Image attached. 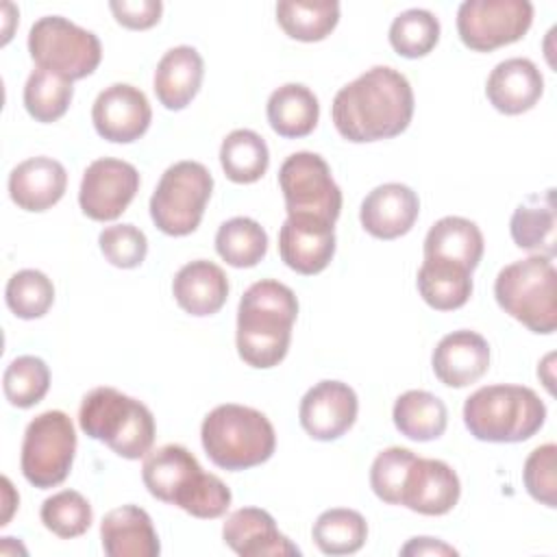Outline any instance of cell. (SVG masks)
Instances as JSON below:
<instances>
[{
  "label": "cell",
  "mask_w": 557,
  "mask_h": 557,
  "mask_svg": "<svg viewBox=\"0 0 557 557\" xmlns=\"http://www.w3.org/2000/svg\"><path fill=\"white\" fill-rule=\"evenodd\" d=\"M78 424L91 440L104 442L124 459L146 457L154 442L152 411L115 387H94L83 396Z\"/></svg>",
  "instance_id": "4"
},
{
  "label": "cell",
  "mask_w": 557,
  "mask_h": 557,
  "mask_svg": "<svg viewBox=\"0 0 557 557\" xmlns=\"http://www.w3.org/2000/svg\"><path fill=\"white\" fill-rule=\"evenodd\" d=\"M544 418L542 398L524 385H485L463 403L466 429L481 442H524L542 429Z\"/></svg>",
  "instance_id": "3"
},
{
  "label": "cell",
  "mask_w": 557,
  "mask_h": 557,
  "mask_svg": "<svg viewBox=\"0 0 557 557\" xmlns=\"http://www.w3.org/2000/svg\"><path fill=\"white\" fill-rule=\"evenodd\" d=\"M331 115L337 133L348 141L389 139L409 126L413 91L398 70L374 65L335 94Z\"/></svg>",
  "instance_id": "1"
},
{
  "label": "cell",
  "mask_w": 557,
  "mask_h": 557,
  "mask_svg": "<svg viewBox=\"0 0 557 557\" xmlns=\"http://www.w3.org/2000/svg\"><path fill=\"white\" fill-rule=\"evenodd\" d=\"M440 41V20L426 9H407L389 26L392 48L407 59L429 54Z\"/></svg>",
  "instance_id": "36"
},
{
  "label": "cell",
  "mask_w": 557,
  "mask_h": 557,
  "mask_svg": "<svg viewBox=\"0 0 557 557\" xmlns=\"http://www.w3.org/2000/svg\"><path fill=\"white\" fill-rule=\"evenodd\" d=\"M228 505H231V490L226 487V483L211 472H202L178 507L194 518L213 520L224 516Z\"/></svg>",
  "instance_id": "42"
},
{
  "label": "cell",
  "mask_w": 557,
  "mask_h": 557,
  "mask_svg": "<svg viewBox=\"0 0 557 557\" xmlns=\"http://www.w3.org/2000/svg\"><path fill=\"white\" fill-rule=\"evenodd\" d=\"M39 516L44 527L63 540L83 535L94 520L89 500L76 490H61L48 496L41 505Z\"/></svg>",
  "instance_id": "39"
},
{
  "label": "cell",
  "mask_w": 557,
  "mask_h": 557,
  "mask_svg": "<svg viewBox=\"0 0 557 557\" xmlns=\"http://www.w3.org/2000/svg\"><path fill=\"white\" fill-rule=\"evenodd\" d=\"M557 272L550 257L533 255L505 265L494 281L496 302L529 331L548 335L557 326Z\"/></svg>",
  "instance_id": "6"
},
{
  "label": "cell",
  "mask_w": 557,
  "mask_h": 557,
  "mask_svg": "<svg viewBox=\"0 0 557 557\" xmlns=\"http://www.w3.org/2000/svg\"><path fill=\"white\" fill-rule=\"evenodd\" d=\"M313 542L326 555L357 553L368 537L366 518L355 509H326L318 516L311 529Z\"/></svg>",
  "instance_id": "34"
},
{
  "label": "cell",
  "mask_w": 557,
  "mask_h": 557,
  "mask_svg": "<svg viewBox=\"0 0 557 557\" xmlns=\"http://www.w3.org/2000/svg\"><path fill=\"white\" fill-rule=\"evenodd\" d=\"M431 366L444 385L466 387L487 372L490 344L476 331H453L437 342Z\"/></svg>",
  "instance_id": "19"
},
{
  "label": "cell",
  "mask_w": 557,
  "mask_h": 557,
  "mask_svg": "<svg viewBox=\"0 0 557 557\" xmlns=\"http://www.w3.org/2000/svg\"><path fill=\"white\" fill-rule=\"evenodd\" d=\"M418 211L420 200L411 187L403 183H383L363 198L359 220L372 237L396 239L411 231Z\"/></svg>",
  "instance_id": "17"
},
{
  "label": "cell",
  "mask_w": 557,
  "mask_h": 557,
  "mask_svg": "<svg viewBox=\"0 0 557 557\" xmlns=\"http://www.w3.org/2000/svg\"><path fill=\"white\" fill-rule=\"evenodd\" d=\"M298 315L296 294L272 278L252 283L237 307V352L252 368L278 366Z\"/></svg>",
  "instance_id": "2"
},
{
  "label": "cell",
  "mask_w": 557,
  "mask_h": 557,
  "mask_svg": "<svg viewBox=\"0 0 557 557\" xmlns=\"http://www.w3.org/2000/svg\"><path fill=\"white\" fill-rule=\"evenodd\" d=\"M392 418L396 429L413 442L437 440L446 431L448 422L446 405L424 389H409L400 394L394 403Z\"/></svg>",
  "instance_id": "30"
},
{
  "label": "cell",
  "mask_w": 557,
  "mask_h": 557,
  "mask_svg": "<svg viewBox=\"0 0 557 557\" xmlns=\"http://www.w3.org/2000/svg\"><path fill=\"white\" fill-rule=\"evenodd\" d=\"M50 387V370L44 359L35 355L15 357L2 376V389L13 407L28 409L37 405Z\"/></svg>",
  "instance_id": "37"
},
{
  "label": "cell",
  "mask_w": 557,
  "mask_h": 557,
  "mask_svg": "<svg viewBox=\"0 0 557 557\" xmlns=\"http://www.w3.org/2000/svg\"><path fill=\"white\" fill-rule=\"evenodd\" d=\"M67 185L65 168L52 157H33L9 174V196L24 211H46L57 205Z\"/></svg>",
  "instance_id": "22"
},
{
  "label": "cell",
  "mask_w": 557,
  "mask_h": 557,
  "mask_svg": "<svg viewBox=\"0 0 557 557\" xmlns=\"http://www.w3.org/2000/svg\"><path fill=\"white\" fill-rule=\"evenodd\" d=\"M100 540L109 557H157L161 553L152 520L137 505L111 509L100 522Z\"/></svg>",
  "instance_id": "23"
},
{
  "label": "cell",
  "mask_w": 557,
  "mask_h": 557,
  "mask_svg": "<svg viewBox=\"0 0 557 557\" xmlns=\"http://www.w3.org/2000/svg\"><path fill=\"white\" fill-rule=\"evenodd\" d=\"M104 259L115 268H137L148 252V239L135 224H113L98 235Z\"/></svg>",
  "instance_id": "41"
},
{
  "label": "cell",
  "mask_w": 557,
  "mask_h": 557,
  "mask_svg": "<svg viewBox=\"0 0 557 557\" xmlns=\"http://www.w3.org/2000/svg\"><path fill=\"white\" fill-rule=\"evenodd\" d=\"M205 74L202 57L191 46L170 48L154 70V94L157 100L170 109H185L200 89Z\"/></svg>",
  "instance_id": "25"
},
{
  "label": "cell",
  "mask_w": 557,
  "mask_h": 557,
  "mask_svg": "<svg viewBox=\"0 0 557 557\" xmlns=\"http://www.w3.org/2000/svg\"><path fill=\"white\" fill-rule=\"evenodd\" d=\"M533 22L529 0H466L457 11V33L466 48L490 52L524 37Z\"/></svg>",
  "instance_id": "11"
},
{
  "label": "cell",
  "mask_w": 557,
  "mask_h": 557,
  "mask_svg": "<svg viewBox=\"0 0 557 557\" xmlns=\"http://www.w3.org/2000/svg\"><path fill=\"white\" fill-rule=\"evenodd\" d=\"M555 189L529 196L522 205L516 207L509 220V233L513 244L522 250H531L544 257L555 255Z\"/></svg>",
  "instance_id": "26"
},
{
  "label": "cell",
  "mask_w": 557,
  "mask_h": 557,
  "mask_svg": "<svg viewBox=\"0 0 557 557\" xmlns=\"http://www.w3.org/2000/svg\"><path fill=\"white\" fill-rule=\"evenodd\" d=\"M278 252L285 265L298 274L311 276L322 272L335 255L333 222L309 215H287L278 231Z\"/></svg>",
  "instance_id": "15"
},
{
  "label": "cell",
  "mask_w": 557,
  "mask_h": 557,
  "mask_svg": "<svg viewBox=\"0 0 557 557\" xmlns=\"http://www.w3.org/2000/svg\"><path fill=\"white\" fill-rule=\"evenodd\" d=\"M461 494L457 472L440 459L416 457L400 494V505L422 516L448 513Z\"/></svg>",
  "instance_id": "16"
},
{
  "label": "cell",
  "mask_w": 557,
  "mask_h": 557,
  "mask_svg": "<svg viewBox=\"0 0 557 557\" xmlns=\"http://www.w3.org/2000/svg\"><path fill=\"white\" fill-rule=\"evenodd\" d=\"M555 444L537 446L524 461V487L527 492L546 507L557 505V470H555Z\"/></svg>",
  "instance_id": "43"
},
{
  "label": "cell",
  "mask_w": 557,
  "mask_h": 557,
  "mask_svg": "<svg viewBox=\"0 0 557 557\" xmlns=\"http://www.w3.org/2000/svg\"><path fill=\"white\" fill-rule=\"evenodd\" d=\"M424 257L455 261L472 272L483 257V235L472 220L446 215L429 228L424 237Z\"/></svg>",
  "instance_id": "28"
},
{
  "label": "cell",
  "mask_w": 557,
  "mask_h": 557,
  "mask_svg": "<svg viewBox=\"0 0 557 557\" xmlns=\"http://www.w3.org/2000/svg\"><path fill=\"white\" fill-rule=\"evenodd\" d=\"M472 272L455 261L424 257L418 270V292L437 311H453L468 302L472 294Z\"/></svg>",
  "instance_id": "27"
},
{
  "label": "cell",
  "mask_w": 557,
  "mask_h": 557,
  "mask_svg": "<svg viewBox=\"0 0 557 557\" xmlns=\"http://www.w3.org/2000/svg\"><path fill=\"white\" fill-rule=\"evenodd\" d=\"M544 78L531 59L511 57L500 61L487 76L485 96L490 104L505 113L518 115L535 107L542 98Z\"/></svg>",
  "instance_id": "21"
},
{
  "label": "cell",
  "mask_w": 557,
  "mask_h": 557,
  "mask_svg": "<svg viewBox=\"0 0 557 557\" xmlns=\"http://www.w3.org/2000/svg\"><path fill=\"white\" fill-rule=\"evenodd\" d=\"M76 453V431L67 413L50 409L33 418L22 442V474L24 479L48 490L65 481Z\"/></svg>",
  "instance_id": "9"
},
{
  "label": "cell",
  "mask_w": 557,
  "mask_h": 557,
  "mask_svg": "<svg viewBox=\"0 0 557 557\" xmlns=\"http://www.w3.org/2000/svg\"><path fill=\"white\" fill-rule=\"evenodd\" d=\"M172 294L183 311L198 318L211 315L218 313L228 298V278L218 263L196 259L176 272Z\"/></svg>",
  "instance_id": "24"
},
{
  "label": "cell",
  "mask_w": 557,
  "mask_h": 557,
  "mask_svg": "<svg viewBox=\"0 0 557 557\" xmlns=\"http://www.w3.org/2000/svg\"><path fill=\"white\" fill-rule=\"evenodd\" d=\"M403 557H422V555H457V548H453L450 544L437 540V537H411L403 548H400Z\"/></svg>",
  "instance_id": "45"
},
{
  "label": "cell",
  "mask_w": 557,
  "mask_h": 557,
  "mask_svg": "<svg viewBox=\"0 0 557 557\" xmlns=\"http://www.w3.org/2000/svg\"><path fill=\"white\" fill-rule=\"evenodd\" d=\"M278 26L298 41H320L339 22L335 0H283L276 4Z\"/></svg>",
  "instance_id": "31"
},
{
  "label": "cell",
  "mask_w": 557,
  "mask_h": 557,
  "mask_svg": "<svg viewBox=\"0 0 557 557\" xmlns=\"http://www.w3.org/2000/svg\"><path fill=\"white\" fill-rule=\"evenodd\" d=\"M287 215H309L333 222L342 211V191L329 163L315 152H294L278 170Z\"/></svg>",
  "instance_id": "10"
},
{
  "label": "cell",
  "mask_w": 557,
  "mask_h": 557,
  "mask_svg": "<svg viewBox=\"0 0 557 557\" xmlns=\"http://www.w3.org/2000/svg\"><path fill=\"white\" fill-rule=\"evenodd\" d=\"M28 52L37 67L67 81L89 76L102 59L100 39L61 15L39 17L30 26Z\"/></svg>",
  "instance_id": "8"
},
{
  "label": "cell",
  "mask_w": 557,
  "mask_h": 557,
  "mask_svg": "<svg viewBox=\"0 0 557 557\" xmlns=\"http://www.w3.org/2000/svg\"><path fill=\"white\" fill-rule=\"evenodd\" d=\"M359 400L342 381H320L300 400V426L320 442L342 437L357 420Z\"/></svg>",
  "instance_id": "14"
},
{
  "label": "cell",
  "mask_w": 557,
  "mask_h": 557,
  "mask_svg": "<svg viewBox=\"0 0 557 557\" xmlns=\"http://www.w3.org/2000/svg\"><path fill=\"white\" fill-rule=\"evenodd\" d=\"M7 307L22 320H35L48 313L54 302V285L39 270L15 272L4 289Z\"/></svg>",
  "instance_id": "38"
},
{
  "label": "cell",
  "mask_w": 557,
  "mask_h": 557,
  "mask_svg": "<svg viewBox=\"0 0 557 557\" xmlns=\"http://www.w3.org/2000/svg\"><path fill=\"white\" fill-rule=\"evenodd\" d=\"M215 250L233 268H252L268 252V233L252 218H231L215 233Z\"/></svg>",
  "instance_id": "33"
},
{
  "label": "cell",
  "mask_w": 557,
  "mask_h": 557,
  "mask_svg": "<svg viewBox=\"0 0 557 557\" xmlns=\"http://www.w3.org/2000/svg\"><path fill=\"white\" fill-rule=\"evenodd\" d=\"M211 189L213 176L202 163L178 161L170 165L150 196L154 226L172 237L194 233L202 220Z\"/></svg>",
  "instance_id": "7"
},
{
  "label": "cell",
  "mask_w": 557,
  "mask_h": 557,
  "mask_svg": "<svg viewBox=\"0 0 557 557\" xmlns=\"http://www.w3.org/2000/svg\"><path fill=\"white\" fill-rule=\"evenodd\" d=\"M152 120L146 94L128 83H113L98 94L91 107L96 133L113 144H131L139 139Z\"/></svg>",
  "instance_id": "13"
},
{
  "label": "cell",
  "mask_w": 557,
  "mask_h": 557,
  "mask_svg": "<svg viewBox=\"0 0 557 557\" xmlns=\"http://www.w3.org/2000/svg\"><path fill=\"white\" fill-rule=\"evenodd\" d=\"M109 9L122 26L144 30L159 22L163 4L159 0H113L109 2Z\"/></svg>",
  "instance_id": "44"
},
{
  "label": "cell",
  "mask_w": 557,
  "mask_h": 557,
  "mask_svg": "<svg viewBox=\"0 0 557 557\" xmlns=\"http://www.w3.org/2000/svg\"><path fill=\"white\" fill-rule=\"evenodd\" d=\"M224 542L242 557H289L300 548L276 529L274 518L259 507L233 511L222 527Z\"/></svg>",
  "instance_id": "18"
},
{
  "label": "cell",
  "mask_w": 557,
  "mask_h": 557,
  "mask_svg": "<svg viewBox=\"0 0 557 557\" xmlns=\"http://www.w3.org/2000/svg\"><path fill=\"white\" fill-rule=\"evenodd\" d=\"M416 455L403 446H389L381 450L370 468V485L374 494L389 505H400L403 485Z\"/></svg>",
  "instance_id": "40"
},
{
  "label": "cell",
  "mask_w": 557,
  "mask_h": 557,
  "mask_svg": "<svg viewBox=\"0 0 557 557\" xmlns=\"http://www.w3.org/2000/svg\"><path fill=\"white\" fill-rule=\"evenodd\" d=\"M207 457L224 470H246L268 461L276 446L272 422L257 409L226 403L209 411L200 426Z\"/></svg>",
  "instance_id": "5"
},
{
  "label": "cell",
  "mask_w": 557,
  "mask_h": 557,
  "mask_svg": "<svg viewBox=\"0 0 557 557\" xmlns=\"http://www.w3.org/2000/svg\"><path fill=\"white\" fill-rule=\"evenodd\" d=\"M139 189V172L122 159L102 157L83 172L78 205L83 213L96 222L120 218Z\"/></svg>",
  "instance_id": "12"
},
{
  "label": "cell",
  "mask_w": 557,
  "mask_h": 557,
  "mask_svg": "<svg viewBox=\"0 0 557 557\" xmlns=\"http://www.w3.org/2000/svg\"><path fill=\"white\" fill-rule=\"evenodd\" d=\"M320 117L315 94L300 83H285L268 98V122L281 137L309 135Z\"/></svg>",
  "instance_id": "29"
},
{
  "label": "cell",
  "mask_w": 557,
  "mask_h": 557,
  "mask_svg": "<svg viewBox=\"0 0 557 557\" xmlns=\"http://www.w3.org/2000/svg\"><path fill=\"white\" fill-rule=\"evenodd\" d=\"M220 163L233 183L259 181L270 165L265 139L250 128L231 131L220 146Z\"/></svg>",
  "instance_id": "32"
},
{
  "label": "cell",
  "mask_w": 557,
  "mask_h": 557,
  "mask_svg": "<svg viewBox=\"0 0 557 557\" xmlns=\"http://www.w3.org/2000/svg\"><path fill=\"white\" fill-rule=\"evenodd\" d=\"M202 474L198 459L181 444H165L146 455L141 479L148 492L170 505H181Z\"/></svg>",
  "instance_id": "20"
},
{
  "label": "cell",
  "mask_w": 557,
  "mask_h": 557,
  "mask_svg": "<svg viewBox=\"0 0 557 557\" xmlns=\"http://www.w3.org/2000/svg\"><path fill=\"white\" fill-rule=\"evenodd\" d=\"M72 96V81L41 67H35L24 85V107L37 122L59 120L67 111Z\"/></svg>",
  "instance_id": "35"
}]
</instances>
